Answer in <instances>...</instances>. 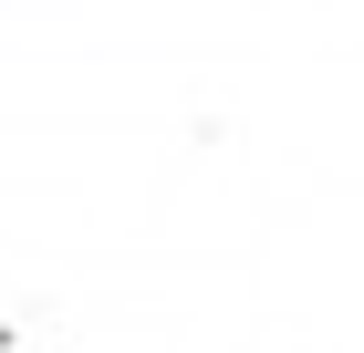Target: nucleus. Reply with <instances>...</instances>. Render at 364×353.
<instances>
[]
</instances>
